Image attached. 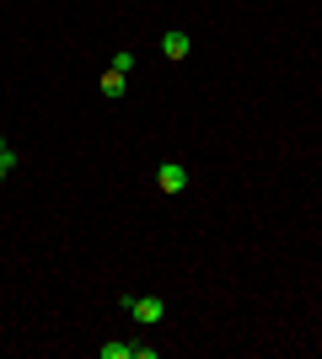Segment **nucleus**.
I'll list each match as a JSON object with an SVG mask.
<instances>
[{
  "label": "nucleus",
  "mask_w": 322,
  "mask_h": 359,
  "mask_svg": "<svg viewBox=\"0 0 322 359\" xmlns=\"http://www.w3.org/2000/svg\"><path fill=\"white\" fill-rule=\"evenodd\" d=\"M6 172H16V166H11V161H6V156H0V182H6Z\"/></svg>",
  "instance_id": "nucleus-7"
},
{
  "label": "nucleus",
  "mask_w": 322,
  "mask_h": 359,
  "mask_svg": "<svg viewBox=\"0 0 322 359\" xmlns=\"http://www.w3.org/2000/svg\"><path fill=\"white\" fill-rule=\"evenodd\" d=\"M6 150H11V145H6V135H0V156H6Z\"/></svg>",
  "instance_id": "nucleus-8"
},
{
  "label": "nucleus",
  "mask_w": 322,
  "mask_h": 359,
  "mask_svg": "<svg viewBox=\"0 0 322 359\" xmlns=\"http://www.w3.org/2000/svg\"><path fill=\"white\" fill-rule=\"evenodd\" d=\"M97 354H102V359H135V344H102Z\"/></svg>",
  "instance_id": "nucleus-5"
},
{
  "label": "nucleus",
  "mask_w": 322,
  "mask_h": 359,
  "mask_svg": "<svg viewBox=\"0 0 322 359\" xmlns=\"http://www.w3.org/2000/svg\"><path fill=\"white\" fill-rule=\"evenodd\" d=\"M156 188H161L167 198L188 194V166H183V161H161V172H156Z\"/></svg>",
  "instance_id": "nucleus-2"
},
{
  "label": "nucleus",
  "mask_w": 322,
  "mask_h": 359,
  "mask_svg": "<svg viewBox=\"0 0 322 359\" xmlns=\"http://www.w3.org/2000/svg\"><path fill=\"white\" fill-rule=\"evenodd\" d=\"M188 48H194V38H188L183 27L161 32V54H167V60H188Z\"/></svg>",
  "instance_id": "nucleus-3"
},
{
  "label": "nucleus",
  "mask_w": 322,
  "mask_h": 359,
  "mask_svg": "<svg viewBox=\"0 0 322 359\" xmlns=\"http://www.w3.org/2000/svg\"><path fill=\"white\" fill-rule=\"evenodd\" d=\"M123 311L135 316L140 327H156V322L167 316V300H156V295H129V300H123Z\"/></svg>",
  "instance_id": "nucleus-1"
},
{
  "label": "nucleus",
  "mask_w": 322,
  "mask_h": 359,
  "mask_svg": "<svg viewBox=\"0 0 322 359\" xmlns=\"http://www.w3.org/2000/svg\"><path fill=\"white\" fill-rule=\"evenodd\" d=\"M135 65H140V54H135V48H119V54H113V70H123V75H129Z\"/></svg>",
  "instance_id": "nucleus-6"
},
{
  "label": "nucleus",
  "mask_w": 322,
  "mask_h": 359,
  "mask_svg": "<svg viewBox=\"0 0 322 359\" xmlns=\"http://www.w3.org/2000/svg\"><path fill=\"white\" fill-rule=\"evenodd\" d=\"M97 91H102L107 102H119L123 91H129V75H123V70H113V65H107V70H102V81H97Z\"/></svg>",
  "instance_id": "nucleus-4"
}]
</instances>
